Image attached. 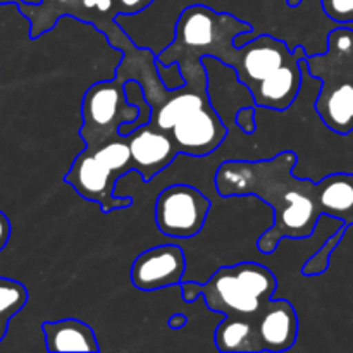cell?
<instances>
[{
    "label": "cell",
    "mask_w": 353,
    "mask_h": 353,
    "mask_svg": "<svg viewBox=\"0 0 353 353\" xmlns=\"http://www.w3.org/2000/svg\"><path fill=\"white\" fill-rule=\"evenodd\" d=\"M259 336L262 352L281 353L292 350L299 336V316L295 307L288 300H272L262 319Z\"/></svg>",
    "instance_id": "cell-12"
},
{
    "label": "cell",
    "mask_w": 353,
    "mask_h": 353,
    "mask_svg": "<svg viewBox=\"0 0 353 353\" xmlns=\"http://www.w3.org/2000/svg\"><path fill=\"white\" fill-rule=\"evenodd\" d=\"M250 23L230 12L195 3L181 10L172 30V40L157 54V62L171 65L192 59L214 57L247 86L255 105L265 110H288L302 92V59L307 50L288 47L269 33L257 34L243 45H234L241 33H252Z\"/></svg>",
    "instance_id": "cell-1"
},
{
    "label": "cell",
    "mask_w": 353,
    "mask_h": 353,
    "mask_svg": "<svg viewBox=\"0 0 353 353\" xmlns=\"http://www.w3.org/2000/svg\"><path fill=\"white\" fill-rule=\"evenodd\" d=\"M138 114L140 109L126 97V79L114 76L112 79L95 83L83 97L79 138L85 147H97L119 137V128L133 123Z\"/></svg>",
    "instance_id": "cell-7"
},
{
    "label": "cell",
    "mask_w": 353,
    "mask_h": 353,
    "mask_svg": "<svg viewBox=\"0 0 353 353\" xmlns=\"http://www.w3.org/2000/svg\"><path fill=\"white\" fill-rule=\"evenodd\" d=\"M19 9L24 16L30 17V37L33 40L52 30L64 16L92 24L119 52L131 40L126 30L117 24L119 12H117L116 0H41L40 6L19 3Z\"/></svg>",
    "instance_id": "cell-8"
},
{
    "label": "cell",
    "mask_w": 353,
    "mask_h": 353,
    "mask_svg": "<svg viewBox=\"0 0 353 353\" xmlns=\"http://www.w3.org/2000/svg\"><path fill=\"white\" fill-rule=\"evenodd\" d=\"M347 230H348V226L345 224V226H341L340 230L334 231V233H331L330 236L324 240V243L321 245L319 250H317L316 254H314L312 257H310L309 261L303 264V268H302L303 276H307V278H314V276H321L327 271V268H330V262H331V255H333V252L336 250L338 245L341 243V240H343Z\"/></svg>",
    "instance_id": "cell-15"
},
{
    "label": "cell",
    "mask_w": 353,
    "mask_h": 353,
    "mask_svg": "<svg viewBox=\"0 0 353 353\" xmlns=\"http://www.w3.org/2000/svg\"><path fill=\"white\" fill-rule=\"evenodd\" d=\"M302 2L303 0H286V3H288L290 7H299Z\"/></svg>",
    "instance_id": "cell-23"
},
{
    "label": "cell",
    "mask_w": 353,
    "mask_h": 353,
    "mask_svg": "<svg viewBox=\"0 0 353 353\" xmlns=\"http://www.w3.org/2000/svg\"><path fill=\"white\" fill-rule=\"evenodd\" d=\"M9 317H3L0 316V341L3 340V336H6L7 333V326H9Z\"/></svg>",
    "instance_id": "cell-22"
},
{
    "label": "cell",
    "mask_w": 353,
    "mask_h": 353,
    "mask_svg": "<svg viewBox=\"0 0 353 353\" xmlns=\"http://www.w3.org/2000/svg\"><path fill=\"white\" fill-rule=\"evenodd\" d=\"M28 302V290L14 279L0 278V316L12 319Z\"/></svg>",
    "instance_id": "cell-16"
},
{
    "label": "cell",
    "mask_w": 353,
    "mask_h": 353,
    "mask_svg": "<svg viewBox=\"0 0 353 353\" xmlns=\"http://www.w3.org/2000/svg\"><path fill=\"white\" fill-rule=\"evenodd\" d=\"M186 323H188V317H186L185 314H174V316H171V319H169L168 326L171 327V330H183V327L186 326Z\"/></svg>",
    "instance_id": "cell-21"
},
{
    "label": "cell",
    "mask_w": 353,
    "mask_h": 353,
    "mask_svg": "<svg viewBox=\"0 0 353 353\" xmlns=\"http://www.w3.org/2000/svg\"><path fill=\"white\" fill-rule=\"evenodd\" d=\"M303 61L321 81L314 100L317 117L340 137L353 133V28L338 24L327 34L326 48Z\"/></svg>",
    "instance_id": "cell-5"
},
{
    "label": "cell",
    "mask_w": 353,
    "mask_h": 353,
    "mask_svg": "<svg viewBox=\"0 0 353 353\" xmlns=\"http://www.w3.org/2000/svg\"><path fill=\"white\" fill-rule=\"evenodd\" d=\"M155 0H116L119 16H137L154 3Z\"/></svg>",
    "instance_id": "cell-19"
},
{
    "label": "cell",
    "mask_w": 353,
    "mask_h": 353,
    "mask_svg": "<svg viewBox=\"0 0 353 353\" xmlns=\"http://www.w3.org/2000/svg\"><path fill=\"white\" fill-rule=\"evenodd\" d=\"M278 279L259 262H238L217 269L203 285L181 283L183 300L203 299L212 312L224 316L216 327L214 343L223 353H261L262 319L274 300Z\"/></svg>",
    "instance_id": "cell-3"
},
{
    "label": "cell",
    "mask_w": 353,
    "mask_h": 353,
    "mask_svg": "<svg viewBox=\"0 0 353 353\" xmlns=\"http://www.w3.org/2000/svg\"><path fill=\"white\" fill-rule=\"evenodd\" d=\"M255 107H241L240 110L234 116V123L240 128V131H243L245 134H254L257 130V117H255Z\"/></svg>",
    "instance_id": "cell-18"
},
{
    "label": "cell",
    "mask_w": 353,
    "mask_h": 353,
    "mask_svg": "<svg viewBox=\"0 0 353 353\" xmlns=\"http://www.w3.org/2000/svg\"><path fill=\"white\" fill-rule=\"evenodd\" d=\"M299 155L279 152L264 161H224L216 172V192L230 196H257L274 212V223L257 240L261 254L271 255L285 238L312 236L324 214L319 181L295 174Z\"/></svg>",
    "instance_id": "cell-2"
},
{
    "label": "cell",
    "mask_w": 353,
    "mask_h": 353,
    "mask_svg": "<svg viewBox=\"0 0 353 353\" xmlns=\"http://www.w3.org/2000/svg\"><path fill=\"white\" fill-rule=\"evenodd\" d=\"M321 203L324 214L353 224V172H336L319 179Z\"/></svg>",
    "instance_id": "cell-14"
},
{
    "label": "cell",
    "mask_w": 353,
    "mask_h": 353,
    "mask_svg": "<svg viewBox=\"0 0 353 353\" xmlns=\"http://www.w3.org/2000/svg\"><path fill=\"white\" fill-rule=\"evenodd\" d=\"M210 207L212 202L202 190L186 183L169 185L155 200V224L169 238H195L205 226Z\"/></svg>",
    "instance_id": "cell-9"
},
{
    "label": "cell",
    "mask_w": 353,
    "mask_h": 353,
    "mask_svg": "<svg viewBox=\"0 0 353 353\" xmlns=\"http://www.w3.org/2000/svg\"><path fill=\"white\" fill-rule=\"evenodd\" d=\"M321 6L333 23L345 26L353 24V0H321Z\"/></svg>",
    "instance_id": "cell-17"
},
{
    "label": "cell",
    "mask_w": 353,
    "mask_h": 353,
    "mask_svg": "<svg viewBox=\"0 0 353 353\" xmlns=\"http://www.w3.org/2000/svg\"><path fill=\"white\" fill-rule=\"evenodd\" d=\"M41 331L47 352H100L95 331L79 319L45 321Z\"/></svg>",
    "instance_id": "cell-13"
},
{
    "label": "cell",
    "mask_w": 353,
    "mask_h": 353,
    "mask_svg": "<svg viewBox=\"0 0 353 353\" xmlns=\"http://www.w3.org/2000/svg\"><path fill=\"white\" fill-rule=\"evenodd\" d=\"M186 255L178 245H157L141 252L131 264V283L140 292L179 286L185 279Z\"/></svg>",
    "instance_id": "cell-10"
},
{
    "label": "cell",
    "mask_w": 353,
    "mask_h": 353,
    "mask_svg": "<svg viewBox=\"0 0 353 353\" xmlns=\"http://www.w3.org/2000/svg\"><path fill=\"white\" fill-rule=\"evenodd\" d=\"M185 85L169 88L161 102L152 105L150 124L165 131L179 155L202 159L214 154L228 137L221 114L209 95V71L202 61H179Z\"/></svg>",
    "instance_id": "cell-4"
},
{
    "label": "cell",
    "mask_w": 353,
    "mask_h": 353,
    "mask_svg": "<svg viewBox=\"0 0 353 353\" xmlns=\"http://www.w3.org/2000/svg\"><path fill=\"white\" fill-rule=\"evenodd\" d=\"M9 236H10V223L9 219H7L6 214L0 210V250L7 245Z\"/></svg>",
    "instance_id": "cell-20"
},
{
    "label": "cell",
    "mask_w": 353,
    "mask_h": 353,
    "mask_svg": "<svg viewBox=\"0 0 353 353\" xmlns=\"http://www.w3.org/2000/svg\"><path fill=\"white\" fill-rule=\"evenodd\" d=\"M126 137L130 140L131 155L137 168L134 172H138L145 183L157 178L179 155L172 138L150 123L137 128Z\"/></svg>",
    "instance_id": "cell-11"
},
{
    "label": "cell",
    "mask_w": 353,
    "mask_h": 353,
    "mask_svg": "<svg viewBox=\"0 0 353 353\" xmlns=\"http://www.w3.org/2000/svg\"><path fill=\"white\" fill-rule=\"evenodd\" d=\"M133 171H137V168L130 140L119 134L97 147L83 148L64 176V183L71 185L85 200L95 202L103 214H109L128 209L133 203V196L116 195L123 176Z\"/></svg>",
    "instance_id": "cell-6"
}]
</instances>
